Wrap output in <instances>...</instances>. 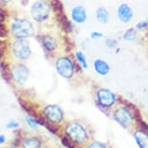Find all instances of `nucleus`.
Returning <instances> with one entry per match:
<instances>
[{"instance_id": "1", "label": "nucleus", "mask_w": 148, "mask_h": 148, "mask_svg": "<svg viewBox=\"0 0 148 148\" xmlns=\"http://www.w3.org/2000/svg\"><path fill=\"white\" fill-rule=\"evenodd\" d=\"M112 116L114 120L123 128H130L135 122L134 113L130 106L125 104L116 106L112 113Z\"/></svg>"}, {"instance_id": "2", "label": "nucleus", "mask_w": 148, "mask_h": 148, "mask_svg": "<svg viewBox=\"0 0 148 148\" xmlns=\"http://www.w3.org/2000/svg\"><path fill=\"white\" fill-rule=\"evenodd\" d=\"M56 70L61 78L65 80H71L76 73V65L71 57L64 55L56 59Z\"/></svg>"}, {"instance_id": "3", "label": "nucleus", "mask_w": 148, "mask_h": 148, "mask_svg": "<svg viewBox=\"0 0 148 148\" xmlns=\"http://www.w3.org/2000/svg\"><path fill=\"white\" fill-rule=\"evenodd\" d=\"M11 32L16 39H27L34 35V26L27 19L17 18L11 24Z\"/></svg>"}, {"instance_id": "4", "label": "nucleus", "mask_w": 148, "mask_h": 148, "mask_svg": "<svg viewBox=\"0 0 148 148\" xmlns=\"http://www.w3.org/2000/svg\"><path fill=\"white\" fill-rule=\"evenodd\" d=\"M65 134L76 144H84L88 140V132L86 128L77 121L69 122L65 126Z\"/></svg>"}, {"instance_id": "5", "label": "nucleus", "mask_w": 148, "mask_h": 148, "mask_svg": "<svg viewBox=\"0 0 148 148\" xmlns=\"http://www.w3.org/2000/svg\"><path fill=\"white\" fill-rule=\"evenodd\" d=\"M30 12L31 16L36 22L42 23L47 21L51 16V6L47 0H39L33 4Z\"/></svg>"}, {"instance_id": "6", "label": "nucleus", "mask_w": 148, "mask_h": 148, "mask_svg": "<svg viewBox=\"0 0 148 148\" xmlns=\"http://www.w3.org/2000/svg\"><path fill=\"white\" fill-rule=\"evenodd\" d=\"M96 101L102 108L111 109L116 106L118 95L107 88H100L96 90Z\"/></svg>"}, {"instance_id": "7", "label": "nucleus", "mask_w": 148, "mask_h": 148, "mask_svg": "<svg viewBox=\"0 0 148 148\" xmlns=\"http://www.w3.org/2000/svg\"><path fill=\"white\" fill-rule=\"evenodd\" d=\"M12 52L16 59L24 61L30 58L32 55V49H31L30 43L26 39H17L12 44Z\"/></svg>"}, {"instance_id": "8", "label": "nucleus", "mask_w": 148, "mask_h": 148, "mask_svg": "<svg viewBox=\"0 0 148 148\" xmlns=\"http://www.w3.org/2000/svg\"><path fill=\"white\" fill-rule=\"evenodd\" d=\"M44 116L52 124H59L64 120V111L58 104H47L42 110Z\"/></svg>"}, {"instance_id": "9", "label": "nucleus", "mask_w": 148, "mask_h": 148, "mask_svg": "<svg viewBox=\"0 0 148 148\" xmlns=\"http://www.w3.org/2000/svg\"><path fill=\"white\" fill-rule=\"evenodd\" d=\"M29 75H30V71H29L28 67L24 64H15L12 67V79L14 80V82L19 83V85H23L27 82Z\"/></svg>"}, {"instance_id": "10", "label": "nucleus", "mask_w": 148, "mask_h": 148, "mask_svg": "<svg viewBox=\"0 0 148 148\" xmlns=\"http://www.w3.org/2000/svg\"><path fill=\"white\" fill-rule=\"evenodd\" d=\"M133 16H134V12L133 9L128 3L123 2L116 8V17L119 21L123 24H128L132 21Z\"/></svg>"}, {"instance_id": "11", "label": "nucleus", "mask_w": 148, "mask_h": 148, "mask_svg": "<svg viewBox=\"0 0 148 148\" xmlns=\"http://www.w3.org/2000/svg\"><path fill=\"white\" fill-rule=\"evenodd\" d=\"M70 19L75 24H84L88 19V13L84 6L76 5L70 11Z\"/></svg>"}, {"instance_id": "12", "label": "nucleus", "mask_w": 148, "mask_h": 148, "mask_svg": "<svg viewBox=\"0 0 148 148\" xmlns=\"http://www.w3.org/2000/svg\"><path fill=\"white\" fill-rule=\"evenodd\" d=\"M93 68H94L95 73L100 77H106L111 72V66L106 60L104 59H96L93 62Z\"/></svg>"}, {"instance_id": "13", "label": "nucleus", "mask_w": 148, "mask_h": 148, "mask_svg": "<svg viewBox=\"0 0 148 148\" xmlns=\"http://www.w3.org/2000/svg\"><path fill=\"white\" fill-rule=\"evenodd\" d=\"M133 138L138 148H148V132L143 129H137L133 132Z\"/></svg>"}, {"instance_id": "14", "label": "nucleus", "mask_w": 148, "mask_h": 148, "mask_svg": "<svg viewBox=\"0 0 148 148\" xmlns=\"http://www.w3.org/2000/svg\"><path fill=\"white\" fill-rule=\"evenodd\" d=\"M95 18L99 23L108 24L110 21V12L106 7L100 6L95 10Z\"/></svg>"}, {"instance_id": "15", "label": "nucleus", "mask_w": 148, "mask_h": 148, "mask_svg": "<svg viewBox=\"0 0 148 148\" xmlns=\"http://www.w3.org/2000/svg\"><path fill=\"white\" fill-rule=\"evenodd\" d=\"M42 45L47 52H53L57 49V42L56 38L51 35H45L42 37Z\"/></svg>"}, {"instance_id": "16", "label": "nucleus", "mask_w": 148, "mask_h": 148, "mask_svg": "<svg viewBox=\"0 0 148 148\" xmlns=\"http://www.w3.org/2000/svg\"><path fill=\"white\" fill-rule=\"evenodd\" d=\"M138 33L139 32H138L134 27H130L123 33V35H121V39H123V42L133 43L137 40Z\"/></svg>"}, {"instance_id": "17", "label": "nucleus", "mask_w": 148, "mask_h": 148, "mask_svg": "<svg viewBox=\"0 0 148 148\" xmlns=\"http://www.w3.org/2000/svg\"><path fill=\"white\" fill-rule=\"evenodd\" d=\"M22 148H40L42 141L39 137L36 136H29L23 139Z\"/></svg>"}, {"instance_id": "18", "label": "nucleus", "mask_w": 148, "mask_h": 148, "mask_svg": "<svg viewBox=\"0 0 148 148\" xmlns=\"http://www.w3.org/2000/svg\"><path fill=\"white\" fill-rule=\"evenodd\" d=\"M74 57H75L76 62H77V64L79 65L80 68H82L83 70H87L88 67H89V64H88V60L86 58V55L82 51H76L75 54H74Z\"/></svg>"}, {"instance_id": "19", "label": "nucleus", "mask_w": 148, "mask_h": 148, "mask_svg": "<svg viewBox=\"0 0 148 148\" xmlns=\"http://www.w3.org/2000/svg\"><path fill=\"white\" fill-rule=\"evenodd\" d=\"M118 40L114 38H107L105 40V46L108 48L109 50H116L118 48Z\"/></svg>"}, {"instance_id": "20", "label": "nucleus", "mask_w": 148, "mask_h": 148, "mask_svg": "<svg viewBox=\"0 0 148 148\" xmlns=\"http://www.w3.org/2000/svg\"><path fill=\"white\" fill-rule=\"evenodd\" d=\"M134 28L136 29L138 32H141V31H145L148 29V20H141L138 21V22L135 24Z\"/></svg>"}, {"instance_id": "21", "label": "nucleus", "mask_w": 148, "mask_h": 148, "mask_svg": "<svg viewBox=\"0 0 148 148\" xmlns=\"http://www.w3.org/2000/svg\"><path fill=\"white\" fill-rule=\"evenodd\" d=\"M26 122H27V124L29 125V127L33 128V129L37 128V126L39 125V122L37 121V119H35L33 116H31V115L26 116Z\"/></svg>"}, {"instance_id": "22", "label": "nucleus", "mask_w": 148, "mask_h": 148, "mask_svg": "<svg viewBox=\"0 0 148 148\" xmlns=\"http://www.w3.org/2000/svg\"><path fill=\"white\" fill-rule=\"evenodd\" d=\"M88 148H107L106 144L100 141H93L88 145Z\"/></svg>"}, {"instance_id": "23", "label": "nucleus", "mask_w": 148, "mask_h": 148, "mask_svg": "<svg viewBox=\"0 0 148 148\" xmlns=\"http://www.w3.org/2000/svg\"><path fill=\"white\" fill-rule=\"evenodd\" d=\"M90 38H91L92 40H100V39H102V38H104V34L99 32V31H94V32H92L91 34H90Z\"/></svg>"}, {"instance_id": "24", "label": "nucleus", "mask_w": 148, "mask_h": 148, "mask_svg": "<svg viewBox=\"0 0 148 148\" xmlns=\"http://www.w3.org/2000/svg\"><path fill=\"white\" fill-rule=\"evenodd\" d=\"M19 126H20V123L15 120H10L6 124V127L8 128V129H16V128H18Z\"/></svg>"}, {"instance_id": "25", "label": "nucleus", "mask_w": 148, "mask_h": 148, "mask_svg": "<svg viewBox=\"0 0 148 148\" xmlns=\"http://www.w3.org/2000/svg\"><path fill=\"white\" fill-rule=\"evenodd\" d=\"M6 141V137L4 136L3 134H0V145H2V144H4Z\"/></svg>"}, {"instance_id": "26", "label": "nucleus", "mask_w": 148, "mask_h": 148, "mask_svg": "<svg viewBox=\"0 0 148 148\" xmlns=\"http://www.w3.org/2000/svg\"><path fill=\"white\" fill-rule=\"evenodd\" d=\"M1 2H3V3H8V2H10L11 0H0Z\"/></svg>"}, {"instance_id": "27", "label": "nucleus", "mask_w": 148, "mask_h": 148, "mask_svg": "<svg viewBox=\"0 0 148 148\" xmlns=\"http://www.w3.org/2000/svg\"><path fill=\"white\" fill-rule=\"evenodd\" d=\"M0 73H1V66H0Z\"/></svg>"}, {"instance_id": "28", "label": "nucleus", "mask_w": 148, "mask_h": 148, "mask_svg": "<svg viewBox=\"0 0 148 148\" xmlns=\"http://www.w3.org/2000/svg\"><path fill=\"white\" fill-rule=\"evenodd\" d=\"M147 99H148V97H147Z\"/></svg>"}]
</instances>
